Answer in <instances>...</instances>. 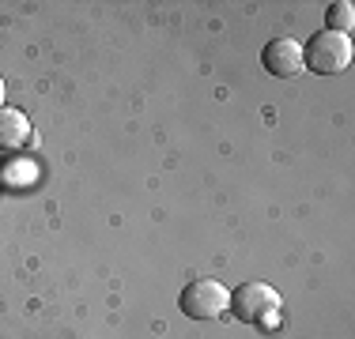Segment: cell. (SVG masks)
<instances>
[{"instance_id": "obj_4", "label": "cell", "mask_w": 355, "mask_h": 339, "mask_svg": "<svg viewBox=\"0 0 355 339\" xmlns=\"http://www.w3.org/2000/svg\"><path fill=\"white\" fill-rule=\"evenodd\" d=\"M261 64L280 80H291V75L302 72V46L295 38H272L261 49Z\"/></svg>"}, {"instance_id": "obj_5", "label": "cell", "mask_w": 355, "mask_h": 339, "mask_svg": "<svg viewBox=\"0 0 355 339\" xmlns=\"http://www.w3.org/2000/svg\"><path fill=\"white\" fill-rule=\"evenodd\" d=\"M31 140V121L23 109L0 106V151H19Z\"/></svg>"}, {"instance_id": "obj_6", "label": "cell", "mask_w": 355, "mask_h": 339, "mask_svg": "<svg viewBox=\"0 0 355 339\" xmlns=\"http://www.w3.org/2000/svg\"><path fill=\"white\" fill-rule=\"evenodd\" d=\"M325 30H336V34H348L352 23H355V4H348V0H340V4H333L325 12Z\"/></svg>"}, {"instance_id": "obj_7", "label": "cell", "mask_w": 355, "mask_h": 339, "mask_svg": "<svg viewBox=\"0 0 355 339\" xmlns=\"http://www.w3.org/2000/svg\"><path fill=\"white\" fill-rule=\"evenodd\" d=\"M0 106H4V80H0Z\"/></svg>"}, {"instance_id": "obj_1", "label": "cell", "mask_w": 355, "mask_h": 339, "mask_svg": "<svg viewBox=\"0 0 355 339\" xmlns=\"http://www.w3.org/2000/svg\"><path fill=\"white\" fill-rule=\"evenodd\" d=\"M234 317L246 320V324H261V328H276L280 324V294L268 283H242L239 291L231 294Z\"/></svg>"}, {"instance_id": "obj_2", "label": "cell", "mask_w": 355, "mask_h": 339, "mask_svg": "<svg viewBox=\"0 0 355 339\" xmlns=\"http://www.w3.org/2000/svg\"><path fill=\"white\" fill-rule=\"evenodd\" d=\"M352 64V38L336 30H321L302 46V68L318 75H336Z\"/></svg>"}, {"instance_id": "obj_3", "label": "cell", "mask_w": 355, "mask_h": 339, "mask_svg": "<svg viewBox=\"0 0 355 339\" xmlns=\"http://www.w3.org/2000/svg\"><path fill=\"white\" fill-rule=\"evenodd\" d=\"M227 305H231V291L219 279H193L182 291V298H178V309L193 320H212Z\"/></svg>"}]
</instances>
